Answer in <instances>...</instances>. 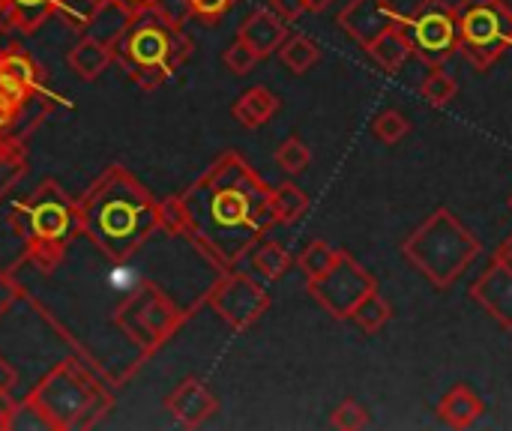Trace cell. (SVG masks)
<instances>
[{
	"label": "cell",
	"mask_w": 512,
	"mask_h": 431,
	"mask_svg": "<svg viewBox=\"0 0 512 431\" xmlns=\"http://www.w3.org/2000/svg\"><path fill=\"white\" fill-rule=\"evenodd\" d=\"M180 201L186 237L225 273L234 270L267 228L279 225L273 189L237 153H225Z\"/></svg>",
	"instance_id": "1"
},
{
	"label": "cell",
	"mask_w": 512,
	"mask_h": 431,
	"mask_svg": "<svg viewBox=\"0 0 512 431\" xmlns=\"http://www.w3.org/2000/svg\"><path fill=\"white\" fill-rule=\"evenodd\" d=\"M75 225L93 243L123 261L153 228L162 225L159 204L123 168H111L75 207Z\"/></svg>",
	"instance_id": "2"
},
{
	"label": "cell",
	"mask_w": 512,
	"mask_h": 431,
	"mask_svg": "<svg viewBox=\"0 0 512 431\" xmlns=\"http://www.w3.org/2000/svg\"><path fill=\"white\" fill-rule=\"evenodd\" d=\"M480 252H483L480 237L468 231V225L450 207H438L402 243L405 261L441 291L456 285L462 273L480 258Z\"/></svg>",
	"instance_id": "3"
},
{
	"label": "cell",
	"mask_w": 512,
	"mask_h": 431,
	"mask_svg": "<svg viewBox=\"0 0 512 431\" xmlns=\"http://www.w3.org/2000/svg\"><path fill=\"white\" fill-rule=\"evenodd\" d=\"M108 45L114 54H123L129 75L144 90H156L183 63V57L195 51V45L180 36V27L168 24L153 6L132 12Z\"/></svg>",
	"instance_id": "4"
},
{
	"label": "cell",
	"mask_w": 512,
	"mask_h": 431,
	"mask_svg": "<svg viewBox=\"0 0 512 431\" xmlns=\"http://www.w3.org/2000/svg\"><path fill=\"white\" fill-rule=\"evenodd\" d=\"M27 408L39 414L45 429H72L99 417L102 411L93 408H108V399L72 363H63L30 393Z\"/></svg>",
	"instance_id": "5"
},
{
	"label": "cell",
	"mask_w": 512,
	"mask_h": 431,
	"mask_svg": "<svg viewBox=\"0 0 512 431\" xmlns=\"http://www.w3.org/2000/svg\"><path fill=\"white\" fill-rule=\"evenodd\" d=\"M459 51L477 69L489 72L512 48V6L507 0H459Z\"/></svg>",
	"instance_id": "6"
},
{
	"label": "cell",
	"mask_w": 512,
	"mask_h": 431,
	"mask_svg": "<svg viewBox=\"0 0 512 431\" xmlns=\"http://www.w3.org/2000/svg\"><path fill=\"white\" fill-rule=\"evenodd\" d=\"M402 30L411 51L429 69L444 66L459 51V18L450 0H420L408 15H402Z\"/></svg>",
	"instance_id": "7"
},
{
	"label": "cell",
	"mask_w": 512,
	"mask_h": 431,
	"mask_svg": "<svg viewBox=\"0 0 512 431\" xmlns=\"http://www.w3.org/2000/svg\"><path fill=\"white\" fill-rule=\"evenodd\" d=\"M372 291H378V279L345 249L321 279L309 282V294L315 297V303L336 321H348Z\"/></svg>",
	"instance_id": "8"
},
{
	"label": "cell",
	"mask_w": 512,
	"mask_h": 431,
	"mask_svg": "<svg viewBox=\"0 0 512 431\" xmlns=\"http://www.w3.org/2000/svg\"><path fill=\"white\" fill-rule=\"evenodd\" d=\"M9 222H12L15 234H21L27 243L66 240V234L75 225V204L54 183H45L27 201L15 204Z\"/></svg>",
	"instance_id": "9"
},
{
	"label": "cell",
	"mask_w": 512,
	"mask_h": 431,
	"mask_svg": "<svg viewBox=\"0 0 512 431\" xmlns=\"http://www.w3.org/2000/svg\"><path fill=\"white\" fill-rule=\"evenodd\" d=\"M210 306L216 315L231 324L234 330H249L267 309H270V294L264 285H258L246 273H222V279L210 291Z\"/></svg>",
	"instance_id": "10"
},
{
	"label": "cell",
	"mask_w": 512,
	"mask_h": 431,
	"mask_svg": "<svg viewBox=\"0 0 512 431\" xmlns=\"http://www.w3.org/2000/svg\"><path fill=\"white\" fill-rule=\"evenodd\" d=\"M177 321L180 315L171 309L168 297H162L159 291H138L120 309V327L129 333V339L141 342L147 351L165 342L174 333Z\"/></svg>",
	"instance_id": "11"
},
{
	"label": "cell",
	"mask_w": 512,
	"mask_h": 431,
	"mask_svg": "<svg viewBox=\"0 0 512 431\" xmlns=\"http://www.w3.org/2000/svg\"><path fill=\"white\" fill-rule=\"evenodd\" d=\"M399 21L402 12L390 0H348L336 15V24L363 48Z\"/></svg>",
	"instance_id": "12"
},
{
	"label": "cell",
	"mask_w": 512,
	"mask_h": 431,
	"mask_svg": "<svg viewBox=\"0 0 512 431\" xmlns=\"http://www.w3.org/2000/svg\"><path fill=\"white\" fill-rule=\"evenodd\" d=\"M471 297L504 327L512 330V267L501 258H492L489 270L471 285Z\"/></svg>",
	"instance_id": "13"
},
{
	"label": "cell",
	"mask_w": 512,
	"mask_h": 431,
	"mask_svg": "<svg viewBox=\"0 0 512 431\" xmlns=\"http://www.w3.org/2000/svg\"><path fill=\"white\" fill-rule=\"evenodd\" d=\"M165 408L171 411V417L180 423V426H189V429H198L204 426L216 411H219V402L216 396L201 384V381H183L168 399H165Z\"/></svg>",
	"instance_id": "14"
},
{
	"label": "cell",
	"mask_w": 512,
	"mask_h": 431,
	"mask_svg": "<svg viewBox=\"0 0 512 431\" xmlns=\"http://www.w3.org/2000/svg\"><path fill=\"white\" fill-rule=\"evenodd\" d=\"M237 39H243L255 54L258 60L270 57L279 51V45L288 39V21H282L270 6L264 9H255L237 30Z\"/></svg>",
	"instance_id": "15"
},
{
	"label": "cell",
	"mask_w": 512,
	"mask_h": 431,
	"mask_svg": "<svg viewBox=\"0 0 512 431\" xmlns=\"http://www.w3.org/2000/svg\"><path fill=\"white\" fill-rule=\"evenodd\" d=\"M39 66L18 48L0 51V96L24 105V99L39 87Z\"/></svg>",
	"instance_id": "16"
},
{
	"label": "cell",
	"mask_w": 512,
	"mask_h": 431,
	"mask_svg": "<svg viewBox=\"0 0 512 431\" xmlns=\"http://www.w3.org/2000/svg\"><path fill=\"white\" fill-rule=\"evenodd\" d=\"M366 54H369V60H372L378 69H384L387 75H396V72L414 57L411 42H408V36H405V30H402V21L393 24V27H387L381 36H375V39L366 45Z\"/></svg>",
	"instance_id": "17"
},
{
	"label": "cell",
	"mask_w": 512,
	"mask_h": 431,
	"mask_svg": "<svg viewBox=\"0 0 512 431\" xmlns=\"http://www.w3.org/2000/svg\"><path fill=\"white\" fill-rule=\"evenodd\" d=\"M486 414L483 399L468 387V384H456L450 393H444V399L438 402V417L450 426V429H471L480 417Z\"/></svg>",
	"instance_id": "18"
},
{
	"label": "cell",
	"mask_w": 512,
	"mask_h": 431,
	"mask_svg": "<svg viewBox=\"0 0 512 431\" xmlns=\"http://www.w3.org/2000/svg\"><path fill=\"white\" fill-rule=\"evenodd\" d=\"M48 15H54V0H0L3 33H33Z\"/></svg>",
	"instance_id": "19"
},
{
	"label": "cell",
	"mask_w": 512,
	"mask_h": 431,
	"mask_svg": "<svg viewBox=\"0 0 512 431\" xmlns=\"http://www.w3.org/2000/svg\"><path fill=\"white\" fill-rule=\"evenodd\" d=\"M114 60V48L102 39V36H84L78 39V45L69 51V69L81 78V81H93L99 78Z\"/></svg>",
	"instance_id": "20"
},
{
	"label": "cell",
	"mask_w": 512,
	"mask_h": 431,
	"mask_svg": "<svg viewBox=\"0 0 512 431\" xmlns=\"http://www.w3.org/2000/svg\"><path fill=\"white\" fill-rule=\"evenodd\" d=\"M276 111H279V96L267 87H249L231 108L234 120L246 129H258L270 123Z\"/></svg>",
	"instance_id": "21"
},
{
	"label": "cell",
	"mask_w": 512,
	"mask_h": 431,
	"mask_svg": "<svg viewBox=\"0 0 512 431\" xmlns=\"http://www.w3.org/2000/svg\"><path fill=\"white\" fill-rule=\"evenodd\" d=\"M249 255H252L255 273L264 276V279H270V282L282 279V276L294 267L291 252H288L282 243H276V240H264V237H261V240L249 249Z\"/></svg>",
	"instance_id": "22"
},
{
	"label": "cell",
	"mask_w": 512,
	"mask_h": 431,
	"mask_svg": "<svg viewBox=\"0 0 512 431\" xmlns=\"http://www.w3.org/2000/svg\"><path fill=\"white\" fill-rule=\"evenodd\" d=\"M279 60L285 63V69H291L294 75H306L318 60H321V48L312 36L306 33H294L279 45Z\"/></svg>",
	"instance_id": "23"
},
{
	"label": "cell",
	"mask_w": 512,
	"mask_h": 431,
	"mask_svg": "<svg viewBox=\"0 0 512 431\" xmlns=\"http://www.w3.org/2000/svg\"><path fill=\"white\" fill-rule=\"evenodd\" d=\"M273 210H276V222L279 225H294L297 219L306 216L309 210V195L294 186V183H282L273 189Z\"/></svg>",
	"instance_id": "24"
},
{
	"label": "cell",
	"mask_w": 512,
	"mask_h": 431,
	"mask_svg": "<svg viewBox=\"0 0 512 431\" xmlns=\"http://www.w3.org/2000/svg\"><path fill=\"white\" fill-rule=\"evenodd\" d=\"M339 255H342V249L330 246L327 240H312V243L300 252L297 267L303 270L306 282H315V279H321V276L339 261Z\"/></svg>",
	"instance_id": "25"
},
{
	"label": "cell",
	"mask_w": 512,
	"mask_h": 431,
	"mask_svg": "<svg viewBox=\"0 0 512 431\" xmlns=\"http://www.w3.org/2000/svg\"><path fill=\"white\" fill-rule=\"evenodd\" d=\"M390 318H393V309H390V303H387L378 291H372V294L354 309V315H351V321H354L363 333H369V336L381 333V330L390 324Z\"/></svg>",
	"instance_id": "26"
},
{
	"label": "cell",
	"mask_w": 512,
	"mask_h": 431,
	"mask_svg": "<svg viewBox=\"0 0 512 431\" xmlns=\"http://www.w3.org/2000/svg\"><path fill=\"white\" fill-rule=\"evenodd\" d=\"M420 93H423V99H426L432 108H447V105L459 96V81H456L450 72H444V66H435V69L423 78Z\"/></svg>",
	"instance_id": "27"
},
{
	"label": "cell",
	"mask_w": 512,
	"mask_h": 431,
	"mask_svg": "<svg viewBox=\"0 0 512 431\" xmlns=\"http://www.w3.org/2000/svg\"><path fill=\"white\" fill-rule=\"evenodd\" d=\"M102 12V0H54V15L72 30H87Z\"/></svg>",
	"instance_id": "28"
},
{
	"label": "cell",
	"mask_w": 512,
	"mask_h": 431,
	"mask_svg": "<svg viewBox=\"0 0 512 431\" xmlns=\"http://www.w3.org/2000/svg\"><path fill=\"white\" fill-rule=\"evenodd\" d=\"M27 171V156L18 141L0 138V195H6Z\"/></svg>",
	"instance_id": "29"
},
{
	"label": "cell",
	"mask_w": 512,
	"mask_h": 431,
	"mask_svg": "<svg viewBox=\"0 0 512 431\" xmlns=\"http://www.w3.org/2000/svg\"><path fill=\"white\" fill-rule=\"evenodd\" d=\"M309 162H312V150H309L306 141L297 138V135L285 138V141L276 147V165H279L285 174H303V171L309 168Z\"/></svg>",
	"instance_id": "30"
},
{
	"label": "cell",
	"mask_w": 512,
	"mask_h": 431,
	"mask_svg": "<svg viewBox=\"0 0 512 431\" xmlns=\"http://www.w3.org/2000/svg\"><path fill=\"white\" fill-rule=\"evenodd\" d=\"M408 132H411V120L402 111H396V108H387V111H381L372 120V135L381 144H399Z\"/></svg>",
	"instance_id": "31"
},
{
	"label": "cell",
	"mask_w": 512,
	"mask_h": 431,
	"mask_svg": "<svg viewBox=\"0 0 512 431\" xmlns=\"http://www.w3.org/2000/svg\"><path fill=\"white\" fill-rule=\"evenodd\" d=\"M66 255V240H39V243H27V261L33 267H39L42 273H51Z\"/></svg>",
	"instance_id": "32"
},
{
	"label": "cell",
	"mask_w": 512,
	"mask_h": 431,
	"mask_svg": "<svg viewBox=\"0 0 512 431\" xmlns=\"http://www.w3.org/2000/svg\"><path fill=\"white\" fill-rule=\"evenodd\" d=\"M372 420H369V411L366 405H360L357 399H345L342 405H336V411L330 414V426L339 431H360L366 429Z\"/></svg>",
	"instance_id": "33"
},
{
	"label": "cell",
	"mask_w": 512,
	"mask_h": 431,
	"mask_svg": "<svg viewBox=\"0 0 512 431\" xmlns=\"http://www.w3.org/2000/svg\"><path fill=\"white\" fill-rule=\"evenodd\" d=\"M225 66H228L234 75H249V72L258 66V54H255L243 39H237V42L228 45V51H225Z\"/></svg>",
	"instance_id": "34"
},
{
	"label": "cell",
	"mask_w": 512,
	"mask_h": 431,
	"mask_svg": "<svg viewBox=\"0 0 512 431\" xmlns=\"http://www.w3.org/2000/svg\"><path fill=\"white\" fill-rule=\"evenodd\" d=\"M237 0H189V9L192 15H198L201 21H222L231 9H234Z\"/></svg>",
	"instance_id": "35"
},
{
	"label": "cell",
	"mask_w": 512,
	"mask_h": 431,
	"mask_svg": "<svg viewBox=\"0 0 512 431\" xmlns=\"http://www.w3.org/2000/svg\"><path fill=\"white\" fill-rule=\"evenodd\" d=\"M18 294H21L18 282L6 270H0V318L12 309V303L18 300Z\"/></svg>",
	"instance_id": "36"
},
{
	"label": "cell",
	"mask_w": 512,
	"mask_h": 431,
	"mask_svg": "<svg viewBox=\"0 0 512 431\" xmlns=\"http://www.w3.org/2000/svg\"><path fill=\"white\" fill-rule=\"evenodd\" d=\"M267 6H270L282 21H297V18L306 12L303 0H267Z\"/></svg>",
	"instance_id": "37"
},
{
	"label": "cell",
	"mask_w": 512,
	"mask_h": 431,
	"mask_svg": "<svg viewBox=\"0 0 512 431\" xmlns=\"http://www.w3.org/2000/svg\"><path fill=\"white\" fill-rule=\"evenodd\" d=\"M15 384H18V372L12 369L9 360L0 357V396H9L15 390Z\"/></svg>",
	"instance_id": "38"
},
{
	"label": "cell",
	"mask_w": 512,
	"mask_h": 431,
	"mask_svg": "<svg viewBox=\"0 0 512 431\" xmlns=\"http://www.w3.org/2000/svg\"><path fill=\"white\" fill-rule=\"evenodd\" d=\"M18 111H21V105H15V102H9V99L0 96V129H9L15 123Z\"/></svg>",
	"instance_id": "39"
},
{
	"label": "cell",
	"mask_w": 512,
	"mask_h": 431,
	"mask_svg": "<svg viewBox=\"0 0 512 431\" xmlns=\"http://www.w3.org/2000/svg\"><path fill=\"white\" fill-rule=\"evenodd\" d=\"M495 258H501V261H507L512 267V234H507L504 240H501V246H498V252H495Z\"/></svg>",
	"instance_id": "40"
},
{
	"label": "cell",
	"mask_w": 512,
	"mask_h": 431,
	"mask_svg": "<svg viewBox=\"0 0 512 431\" xmlns=\"http://www.w3.org/2000/svg\"><path fill=\"white\" fill-rule=\"evenodd\" d=\"M111 3H117V6H123V9H129V12H138V9L153 6V0H111Z\"/></svg>",
	"instance_id": "41"
},
{
	"label": "cell",
	"mask_w": 512,
	"mask_h": 431,
	"mask_svg": "<svg viewBox=\"0 0 512 431\" xmlns=\"http://www.w3.org/2000/svg\"><path fill=\"white\" fill-rule=\"evenodd\" d=\"M330 3H333V0H303L306 12H324V9H327Z\"/></svg>",
	"instance_id": "42"
},
{
	"label": "cell",
	"mask_w": 512,
	"mask_h": 431,
	"mask_svg": "<svg viewBox=\"0 0 512 431\" xmlns=\"http://www.w3.org/2000/svg\"><path fill=\"white\" fill-rule=\"evenodd\" d=\"M507 207H510V210H512V195H510V198H507Z\"/></svg>",
	"instance_id": "43"
}]
</instances>
